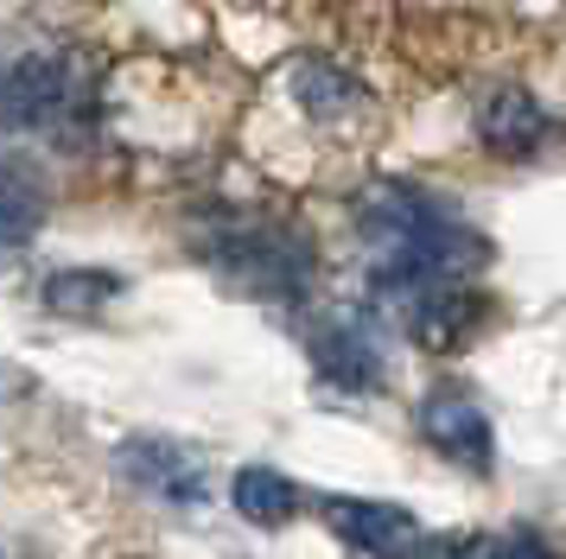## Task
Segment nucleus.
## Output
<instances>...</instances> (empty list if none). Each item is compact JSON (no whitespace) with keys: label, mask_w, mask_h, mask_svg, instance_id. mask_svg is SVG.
<instances>
[{"label":"nucleus","mask_w":566,"mask_h":559,"mask_svg":"<svg viewBox=\"0 0 566 559\" xmlns=\"http://www.w3.org/2000/svg\"><path fill=\"white\" fill-rule=\"evenodd\" d=\"M357 223L369 235V293L408 280H478L490 254L478 229H464L446 203L420 198L408 184H369Z\"/></svg>","instance_id":"f257e3e1"},{"label":"nucleus","mask_w":566,"mask_h":559,"mask_svg":"<svg viewBox=\"0 0 566 559\" xmlns=\"http://www.w3.org/2000/svg\"><path fill=\"white\" fill-rule=\"evenodd\" d=\"M96 122V76L71 51H32L0 71V127H32L52 140H83Z\"/></svg>","instance_id":"f03ea898"},{"label":"nucleus","mask_w":566,"mask_h":559,"mask_svg":"<svg viewBox=\"0 0 566 559\" xmlns=\"http://www.w3.org/2000/svg\"><path fill=\"white\" fill-rule=\"evenodd\" d=\"M325 528L369 559H420V547H427V528L413 521L408 508L376 503V496H337V503H325Z\"/></svg>","instance_id":"7ed1b4c3"},{"label":"nucleus","mask_w":566,"mask_h":559,"mask_svg":"<svg viewBox=\"0 0 566 559\" xmlns=\"http://www.w3.org/2000/svg\"><path fill=\"white\" fill-rule=\"evenodd\" d=\"M312 362H318V376L344 388V394H369V388H382V350H376V325L363 318V312H332L318 337H312Z\"/></svg>","instance_id":"20e7f679"},{"label":"nucleus","mask_w":566,"mask_h":559,"mask_svg":"<svg viewBox=\"0 0 566 559\" xmlns=\"http://www.w3.org/2000/svg\"><path fill=\"white\" fill-rule=\"evenodd\" d=\"M420 432H427V445H433L439 457H452V464H464V471H490V464H496L490 413L471 401V394H459V388L427 394V407H420Z\"/></svg>","instance_id":"39448f33"},{"label":"nucleus","mask_w":566,"mask_h":559,"mask_svg":"<svg viewBox=\"0 0 566 559\" xmlns=\"http://www.w3.org/2000/svg\"><path fill=\"white\" fill-rule=\"evenodd\" d=\"M115 464L128 471V483H140V489H147V496H159V503L198 508V503L210 496L205 457L185 452V445H172V439H128Z\"/></svg>","instance_id":"423d86ee"},{"label":"nucleus","mask_w":566,"mask_h":559,"mask_svg":"<svg viewBox=\"0 0 566 559\" xmlns=\"http://www.w3.org/2000/svg\"><path fill=\"white\" fill-rule=\"evenodd\" d=\"M478 127H484V140L496 152H510V159H522V152L541 147V134H547V115H541V102L528 96V89H515V83H503V89H490L484 108H478Z\"/></svg>","instance_id":"0eeeda50"},{"label":"nucleus","mask_w":566,"mask_h":559,"mask_svg":"<svg viewBox=\"0 0 566 559\" xmlns=\"http://www.w3.org/2000/svg\"><path fill=\"white\" fill-rule=\"evenodd\" d=\"M230 503L242 521H255V528H286L293 515H300V483L281 477L274 464H242L230 477Z\"/></svg>","instance_id":"6e6552de"},{"label":"nucleus","mask_w":566,"mask_h":559,"mask_svg":"<svg viewBox=\"0 0 566 559\" xmlns=\"http://www.w3.org/2000/svg\"><path fill=\"white\" fill-rule=\"evenodd\" d=\"M39 223H45V191L20 166L0 159V249H27Z\"/></svg>","instance_id":"1a4fd4ad"},{"label":"nucleus","mask_w":566,"mask_h":559,"mask_svg":"<svg viewBox=\"0 0 566 559\" xmlns=\"http://www.w3.org/2000/svg\"><path fill=\"white\" fill-rule=\"evenodd\" d=\"M115 293H122L115 274H52L45 280V305L52 312H103Z\"/></svg>","instance_id":"9d476101"},{"label":"nucleus","mask_w":566,"mask_h":559,"mask_svg":"<svg viewBox=\"0 0 566 559\" xmlns=\"http://www.w3.org/2000/svg\"><path fill=\"white\" fill-rule=\"evenodd\" d=\"M300 83V102H306L312 115H337V108H357V83L350 76H337V71H325V64H306V71L293 76Z\"/></svg>","instance_id":"9b49d317"},{"label":"nucleus","mask_w":566,"mask_h":559,"mask_svg":"<svg viewBox=\"0 0 566 559\" xmlns=\"http://www.w3.org/2000/svg\"><path fill=\"white\" fill-rule=\"evenodd\" d=\"M490 559H547V547H541V540H496Z\"/></svg>","instance_id":"f8f14e48"},{"label":"nucleus","mask_w":566,"mask_h":559,"mask_svg":"<svg viewBox=\"0 0 566 559\" xmlns=\"http://www.w3.org/2000/svg\"><path fill=\"white\" fill-rule=\"evenodd\" d=\"M490 547H496V540H452V547H439L433 559H490Z\"/></svg>","instance_id":"ddd939ff"}]
</instances>
